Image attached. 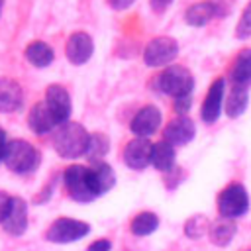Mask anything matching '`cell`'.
<instances>
[{"instance_id": "1", "label": "cell", "mask_w": 251, "mask_h": 251, "mask_svg": "<svg viewBox=\"0 0 251 251\" xmlns=\"http://www.w3.org/2000/svg\"><path fill=\"white\" fill-rule=\"evenodd\" d=\"M86 143H88V131L84 129V126L69 120V122H65V124L55 127L53 147H55L59 157L69 159V161L71 159H78V157L84 155Z\"/></svg>"}, {"instance_id": "2", "label": "cell", "mask_w": 251, "mask_h": 251, "mask_svg": "<svg viewBox=\"0 0 251 251\" xmlns=\"http://www.w3.org/2000/svg\"><path fill=\"white\" fill-rule=\"evenodd\" d=\"M41 163L39 149L29 143L27 139H10L6 147V155L2 165H6L8 171L16 175H29L33 173Z\"/></svg>"}, {"instance_id": "3", "label": "cell", "mask_w": 251, "mask_h": 251, "mask_svg": "<svg viewBox=\"0 0 251 251\" xmlns=\"http://www.w3.org/2000/svg\"><path fill=\"white\" fill-rule=\"evenodd\" d=\"M157 88L173 98L190 96L194 88V76L192 73L182 65H169L159 76H157Z\"/></svg>"}, {"instance_id": "4", "label": "cell", "mask_w": 251, "mask_h": 251, "mask_svg": "<svg viewBox=\"0 0 251 251\" xmlns=\"http://www.w3.org/2000/svg\"><path fill=\"white\" fill-rule=\"evenodd\" d=\"M63 182H65L69 196L75 202L86 204V202H92L98 198V194L92 186V180H90L88 167H84V165H69L63 173Z\"/></svg>"}, {"instance_id": "5", "label": "cell", "mask_w": 251, "mask_h": 251, "mask_svg": "<svg viewBox=\"0 0 251 251\" xmlns=\"http://www.w3.org/2000/svg\"><path fill=\"white\" fill-rule=\"evenodd\" d=\"M216 206L222 218H227V220L241 218L249 210V194L243 184L231 182L226 188H222V192L218 194Z\"/></svg>"}, {"instance_id": "6", "label": "cell", "mask_w": 251, "mask_h": 251, "mask_svg": "<svg viewBox=\"0 0 251 251\" xmlns=\"http://www.w3.org/2000/svg\"><path fill=\"white\" fill-rule=\"evenodd\" d=\"M90 233V226L76 218H57L45 231V239L57 245L78 241Z\"/></svg>"}, {"instance_id": "7", "label": "cell", "mask_w": 251, "mask_h": 251, "mask_svg": "<svg viewBox=\"0 0 251 251\" xmlns=\"http://www.w3.org/2000/svg\"><path fill=\"white\" fill-rule=\"evenodd\" d=\"M178 55V43L173 37L167 35H159L153 37L145 51H143V61L149 67H169Z\"/></svg>"}, {"instance_id": "8", "label": "cell", "mask_w": 251, "mask_h": 251, "mask_svg": "<svg viewBox=\"0 0 251 251\" xmlns=\"http://www.w3.org/2000/svg\"><path fill=\"white\" fill-rule=\"evenodd\" d=\"M45 106L47 110L51 112L53 120L57 126L65 124L71 120V114H73V102H71V94L65 86L61 84H49L47 90H45Z\"/></svg>"}, {"instance_id": "9", "label": "cell", "mask_w": 251, "mask_h": 251, "mask_svg": "<svg viewBox=\"0 0 251 251\" xmlns=\"http://www.w3.org/2000/svg\"><path fill=\"white\" fill-rule=\"evenodd\" d=\"M94 53V41L86 31H75L69 35L65 43V55L67 61L73 65H84L90 61Z\"/></svg>"}, {"instance_id": "10", "label": "cell", "mask_w": 251, "mask_h": 251, "mask_svg": "<svg viewBox=\"0 0 251 251\" xmlns=\"http://www.w3.org/2000/svg\"><path fill=\"white\" fill-rule=\"evenodd\" d=\"M161 120H163L161 110L157 106H151L149 104V106H143L141 110L135 112V116L131 118L129 129H131V133L135 137H145L147 139L149 135H153L159 129Z\"/></svg>"}, {"instance_id": "11", "label": "cell", "mask_w": 251, "mask_h": 251, "mask_svg": "<svg viewBox=\"0 0 251 251\" xmlns=\"http://www.w3.org/2000/svg\"><path fill=\"white\" fill-rule=\"evenodd\" d=\"M194 133H196L194 122L188 116H176V118H173L165 126V129H163V141H167L173 147H178V145H186L188 141H192L194 139Z\"/></svg>"}, {"instance_id": "12", "label": "cell", "mask_w": 251, "mask_h": 251, "mask_svg": "<svg viewBox=\"0 0 251 251\" xmlns=\"http://www.w3.org/2000/svg\"><path fill=\"white\" fill-rule=\"evenodd\" d=\"M0 226L4 227L6 233H10L14 237L24 235L27 229V202L20 196H12L10 208H8Z\"/></svg>"}, {"instance_id": "13", "label": "cell", "mask_w": 251, "mask_h": 251, "mask_svg": "<svg viewBox=\"0 0 251 251\" xmlns=\"http://www.w3.org/2000/svg\"><path fill=\"white\" fill-rule=\"evenodd\" d=\"M224 96H226V80L216 78L210 84V88L206 92V98L202 102V108H200V118L206 124H214L220 118L222 108H224Z\"/></svg>"}, {"instance_id": "14", "label": "cell", "mask_w": 251, "mask_h": 251, "mask_svg": "<svg viewBox=\"0 0 251 251\" xmlns=\"http://www.w3.org/2000/svg\"><path fill=\"white\" fill-rule=\"evenodd\" d=\"M24 104V88L16 78L0 76V114L18 112Z\"/></svg>"}, {"instance_id": "15", "label": "cell", "mask_w": 251, "mask_h": 251, "mask_svg": "<svg viewBox=\"0 0 251 251\" xmlns=\"http://www.w3.org/2000/svg\"><path fill=\"white\" fill-rule=\"evenodd\" d=\"M149 157H151V141L149 139L133 137L131 141H127V145L124 149V163L131 171H143L149 165Z\"/></svg>"}, {"instance_id": "16", "label": "cell", "mask_w": 251, "mask_h": 251, "mask_svg": "<svg viewBox=\"0 0 251 251\" xmlns=\"http://www.w3.org/2000/svg\"><path fill=\"white\" fill-rule=\"evenodd\" d=\"M88 173H90V180H92V186H94V190H96L98 196H102L110 188H114V184H116V173H114V169L106 161H94V163H90Z\"/></svg>"}, {"instance_id": "17", "label": "cell", "mask_w": 251, "mask_h": 251, "mask_svg": "<svg viewBox=\"0 0 251 251\" xmlns=\"http://www.w3.org/2000/svg\"><path fill=\"white\" fill-rule=\"evenodd\" d=\"M27 126H29V129H31L35 135L51 133V131L57 127V124H55L51 112L47 110L45 102H37V104L31 106V110H29V114H27Z\"/></svg>"}, {"instance_id": "18", "label": "cell", "mask_w": 251, "mask_h": 251, "mask_svg": "<svg viewBox=\"0 0 251 251\" xmlns=\"http://www.w3.org/2000/svg\"><path fill=\"white\" fill-rule=\"evenodd\" d=\"M175 163H176V153H175V147L173 145H169L167 141L151 143L149 165H153L161 173H171L175 169Z\"/></svg>"}, {"instance_id": "19", "label": "cell", "mask_w": 251, "mask_h": 251, "mask_svg": "<svg viewBox=\"0 0 251 251\" xmlns=\"http://www.w3.org/2000/svg\"><path fill=\"white\" fill-rule=\"evenodd\" d=\"M24 57H25V61H27L29 65H33L35 69H45V67H49V65L53 63L55 53H53V49H51L49 43L37 39V41H31V43L25 45Z\"/></svg>"}, {"instance_id": "20", "label": "cell", "mask_w": 251, "mask_h": 251, "mask_svg": "<svg viewBox=\"0 0 251 251\" xmlns=\"http://www.w3.org/2000/svg\"><path fill=\"white\" fill-rule=\"evenodd\" d=\"M249 102V90L247 86H237L233 84L231 90L227 92V96H224V110L227 114V118H239Z\"/></svg>"}, {"instance_id": "21", "label": "cell", "mask_w": 251, "mask_h": 251, "mask_svg": "<svg viewBox=\"0 0 251 251\" xmlns=\"http://www.w3.org/2000/svg\"><path fill=\"white\" fill-rule=\"evenodd\" d=\"M229 78L237 86H247L251 82V49L239 51V55L235 57L229 69Z\"/></svg>"}, {"instance_id": "22", "label": "cell", "mask_w": 251, "mask_h": 251, "mask_svg": "<svg viewBox=\"0 0 251 251\" xmlns=\"http://www.w3.org/2000/svg\"><path fill=\"white\" fill-rule=\"evenodd\" d=\"M214 16H216V6H214V2L206 0V2H196V4H192V6L184 12V22H186L188 25H192V27H202V25H206Z\"/></svg>"}, {"instance_id": "23", "label": "cell", "mask_w": 251, "mask_h": 251, "mask_svg": "<svg viewBox=\"0 0 251 251\" xmlns=\"http://www.w3.org/2000/svg\"><path fill=\"white\" fill-rule=\"evenodd\" d=\"M208 231H210V239H212L214 245L226 247V245H229V241L233 239L237 227H235L233 220L220 218V220H216L212 226H208Z\"/></svg>"}, {"instance_id": "24", "label": "cell", "mask_w": 251, "mask_h": 251, "mask_svg": "<svg viewBox=\"0 0 251 251\" xmlns=\"http://www.w3.org/2000/svg\"><path fill=\"white\" fill-rule=\"evenodd\" d=\"M110 151V139L102 133V131H94V133H88V143H86V151H84V157L94 163V161H104V157L108 155Z\"/></svg>"}, {"instance_id": "25", "label": "cell", "mask_w": 251, "mask_h": 251, "mask_svg": "<svg viewBox=\"0 0 251 251\" xmlns=\"http://www.w3.org/2000/svg\"><path fill=\"white\" fill-rule=\"evenodd\" d=\"M157 227H159V218H157L153 212H139V214L133 216V220L129 222V229H131V233L137 235V237L151 235Z\"/></svg>"}, {"instance_id": "26", "label": "cell", "mask_w": 251, "mask_h": 251, "mask_svg": "<svg viewBox=\"0 0 251 251\" xmlns=\"http://www.w3.org/2000/svg\"><path fill=\"white\" fill-rule=\"evenodd\" d=\"M206 229H208V220H206V216H202V214H196V216L188 218L186 224H184V233H186L188 237H192V239L202 237Z\"/></svg>"}, {"instance_id": "27", "label": "cell", "mask_w": 251, "mask_h": 251, "mask_svg": "<svg viewBox=\"0 0 251 251\" xmlns=\"http://www.w3.org/2000/svg\"><path fill=\"white\" fill-rule=\"evenodd\" d=\"M235 37L237 39H247L251 37V2L245 6V10L241 12V18L235 25Z\"/></svg>"}, {"instance_id": "28", "label": "cell", "mask_w": 251, "mask_h": 251, "mask_svg": "<svg viewBox=\"0 0 251 251\" xmlns=\"http://www.w3.org/2000/svg\"><path fill=\"white\" fill-rule=\"evenodd\" d=\"M192 106V96H182V98H175V110L178 112V116H184Z\"/></svg>"}, {"instance_id": "29", "label": "cell", "mask_w": 251, "mask_h": 251, "mask_svg": "<svg viewBox=\"0 0 251 251\" xmlns=\"http://www.w3.org/2000/svg\"><path fill=\"white\" fill-rule=\"evenodd\" d=\"M53 186H55V182L51 180L43 190H39V192H37V196H35V200H33V202H35V204H45V202L51 198V194H53Z\"/></svg>"}, {"instance_id": "30", "label": "cell", "mask_w": 251, "mask_h": 251, "mask_svg": "<svg viewBox=\"0 0 251 251\" xmlns=\"http://www.w3.org/2000/svg\"><path fill=\"white\" fill-rule=\"evenodd\" d=\"M110 249H112L110 239H96L86 247V251H110Z\"/></svg>"}, {"instance_id": "31", "label": "cell", "mask_w": 251, "mask_h": 251, "mask_svg": "<svg viewBox=\"0 0 251 251\" xmlns=\"http://www.w3.org/2000/svg\"><path fill=\"white\" fill-rule=\"evenodd\" d=\"M10 202H12V194L0 190V224H2V220H4V216L8 212V208H10Z\"/></svg>"}, {"instance_id": "32", "label": "cell", "mask_w": 251, "mask_h": 251, "mask_svg": "<svg viewBox=\"0 0 251 251\" xmlns=\"http://www.w3.org/2000/svg\"><path fill=\"white\" fill-rule=\"evenodd\" d=\"M173 0H149V6L153 12H165L169 6H171Z\"/></svg>"}, {"instance_id": "33", "label": "cell", "mask_w": 251, "mask_h": 251, "mask_svg": "<svg viewBox=\"0 0 251 251\" xmlns=\"http://www.w3.org/2000/svg\"><path fill=\"white\" fill-rule=\"evenodd\" d=\"M133 2H135V0H108L110 8H114V10H127Z\"/></svg>"}, {"instance_id": "34", "label": "cell", "mask_w": 251, "mask_h": 251, "mask_svg": "<svg viewBox=\"0 0 251 251\" xmlns=\"http://www.w3.org/2000/svg\"><path fill=\"white\" fill-rule=\"evenodd\" d=\"M8 135H6V131H4V127H0V165H2V161H4V155H6V147H8Z\"/></svg>"}, {"instance_id": "35", "label": "cell", "mask_w": 251, "mask_h": 251, "mask_svg": "<svg viewBox=\"0 0 251 251\" xmlns=\"http://www.w3.org/2000/svg\"><path fill=\"white\" fill-rule=\"evenodd\" d=\"M2 4H4V0H0V8H2Z\"/></svg>"}, {"instance_id": "36", "label": "cell", "mask_w": 251, "mask_h": 251, "mask_svg": "<svg viewBox=\"0 0 251 251\" xmlns=\"http://www.w3.org/2000/svg\"><path fill=\"white\" fill-rule=\"evenodd\" d=\"M0 10H2V8H0Z\"/></svg>"}]
</instances>
